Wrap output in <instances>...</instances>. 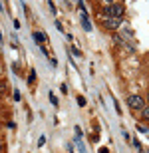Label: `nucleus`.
Returning a JSON list of instances; mask_svg holds the SVG:
<instances>
[{"mask_svg": "<svg viewBox=\"0 0 149 153\" xmlns=\"http://www.w3.org/2000/svg\"><path fill=\"white\" fill-rule=\"evenodd\" d=\"M123 12H125V8H123V4H117V2H111V4H105V8H103V14H105V18H119L123 16Z\"/></svg>", "mask_w": 149, "mask_h": 153, "instance_id": "1", "label": "nucleus"}, {"mask_svg": "<svg viewBox=\"0 0 149 153\" xmlns=\"http://www.w3.org/2000/svg\"><path fill=\"white\" fill-rule=\"evenodd\" d=\"M143 103H145V100L141 96H137V94H133V96L127 97V105H129L131 109H143L145 108Z\"/></svg>", "mask_w": 149, "mask_h": 153, "instance_id": "2", "label": "nucleus"}, {"mask_svg": "<svg viewBox=\"0 0 149 153\" xmlns=\"http://www.w3.org/2000/svg\"><path fill=\"white\" fill-rule=\"evenodd\" d=\"M119 24H121L119 18H105V20H103V26H105L107 30H117Z\"/></svg>", "mask_w": 149, "mask_h": 153, "instance_id": "3", "label": "nucleus"}, {"mask_svg": "<svg viewBox=\"0 0 149 153\" xmlns=\"http://www.w3.org/2000/svg\"><path fill=\"white\" fill-rule=\"evenodd\" d=\"M34 40L42 46L44 42H46V34H44V32H34Z\"/></svg>", "mask_w": 149, "mask_h": 153, "instance_id": "4", "label": "nucleus"}, {"mask_svg": "<svg viewBox=\"0 0 149 153\" xmlns=\"http://www.w3.org/2000/svg\"><path fill=\"white\" fill-rule=\"evenodd\" d=\"M34 82H36V70H32V72H30V74H28V84L32 85V84H34Z\"/></svg>", "mask_w": 149, "mask_h": 153, "instance_id": "5", "label": "nucleus"}, {"mask_svg": "<svg viewBox=\"0 0 149 153\" xmlns=\"http://www.w3.org/2000/svg\"><path fill=\"white\" fill-rule=\"evenodd\" d=\"M141 117H143V119H147V121H149V105H145V108L141 109Z\"/></svg>", "mask_w": 149, "mask_h": 153, "instance_id": "6", "label": "nucleus"}, {"mask_svg": "<svg viewBox=\"0 0 149 153\" xmlns=\"http://www.w3.org/2000/svg\"><path fill=\"white\" fill-rule=\"evenodd\" d=\"M78 105H80V108L86 105V97H84V96H78Z\"/></svg>", "mask_w": 149, "mask_h": 153, "instance_id": "7", "label": "nucleus"}, {"mask_svg": "<svg viewBox=\"0 0 149 153\" xmlns=\"http://www.w3.org/2000/svg\"><path fill=\"white\" fill-rule=\"evenodd\" d=\"M137 131H139V133H147L149 129L145 127V125H141V123H139V125H137Z\"/></svg>", "mask_w": 149, "mask_h": 153, "instance_id": "8", "label": "nucleus"}, {"mask_svg": "<svg viewBox=\"0 0 149 153\" xmlns=\"http://www.w3.org/2000/svg\"><path fill=\"white\" fill-rule=\"evenodd\" d=\"M121 135H123V139H125V141H127V143L131 141V137H129V133H127V131H125V129L121 131Z\"/></svg>", "mask_w": 149, "mask_h": 153, "instance_id": "9", "label": "nucleus"}, {"mask_svg": "<svg viewBox=\"0 0 149 153\" xmlns=\"http://www.w3.org/2000/svg\"><path fill=\"white\" fill-rule=\"evenodd\" d=\"M72 54H74V56H78V58H80V56H82V52H80V50H78V48H76V46H74V48H72Z\"/></svg>", "mask_w": 149, "mask_h": 153, "instance_id": "10", "label": "nucleus"}, {"mask_svg": "<svg viewBox=\"0 0 149 153\" xmlns=\"http://www.w3.org/2000/svg\"><path fill=\"white\" fill-rule=\"evenodd\" d=\"M50 102H52V103H54V105H58V97H56V96H54V94H50Z\"/></svg>", "mask_w": 149, "mask_h": 153, "instance_id": "11", "label": "nucleus"}, {"mask_svg": "<svg viewBox=\"0 0 149 153\" xmlns=\"http://www.w3.org/2000/svg\"><path fill=\"white\" fill-rule=\"evenodd\" d=\"M44 143H46V135H42L40 139H38V145H40V147H42V145H44Z\"/></svg>", "mask_w": 149, "mask_h": 153, "instance_id": "12", "label": "nucleus"}, {"mask_svg": "<svg viewBox=\"0 0 149 153\" xmlns=\"http://www.w3.org/2000/svg\"><path fill=\"white\" fill-rule=\"evenodd\" d=\"M60 90H62V94H68V85L62 84V88H60Z\"/></svg>", "mask_w": 149, "mask_h": 153, "instance_id": "13", "label": "nucleus"}, {"mask_svg": "<svg viewBox=\"0 0 149 153\" xmlns=\"http://www.w3.org/2000/svg\"><path fill=\"white\" fill-rule=\"evenodd\" d=\"M14 100H16V102H20V91H18V90L14 91Z\"/></svg>", "mask_w": 149, "mask_h": 153, "instance_id": "14", "label": "nucleus"}, {"mask_svg": "<svg viewBox=\"0 0 149 153\" xmlns=\"http://www.w3.org/2000/svg\"><path fill=\"white\" fill-rule=\"evenodd\" d=\"M99 153H107V147H102V149H99Z\"/></svg>", "mask_w": 149, "mask_h": 153, "instance_id": "15", "label": "nucleus"}, {"mask_svg": "<svg viewBox=\"0 0 149 153\" xmlns=\"http://www.w3.org/2000/svg\"><path fill=\"white\" fill-rule=\"evenodd\" d=\"M0 42H2V32H0Z\"/></svg>", "mask_w": 149, "mask_h": 153, "instance_id": "16", "label": "nucleus"}, {"mask_svg": "<svg viewBox=\"0 0 149 153\" xmlns=\"http://www.w3.org/2000/svg\"><path fill=\"white\" fill-rule=\"evenodd\" d=\"M0 149H2V141H0Z\"/></svg>", "mask_w": 149, "mask_h": 153, "instance_id": "17", "label": "nucleus"}]
</instances>
